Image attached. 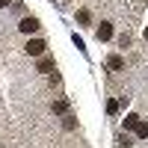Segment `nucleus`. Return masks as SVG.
Wrapping results in <instances>:
<instances>
[{
    "instance_id": "1",
    "label": "nucleus",
    "mask_w": 148,
    "mask_h": 148,
    "mask_svg": "<svg viewBox=\"0 0 148 148\" xmlns=\"http://www.w3.org/2000/svg\"><path fill=\"white\" fill-rule=\"evenodd\" d=\"M45 47H47V45H45L42 39H30V42H27V53H30V56H42Z\"/></svg>"
},
{
    "instance_id": "2",
    "label": "nucleus",
    "mask_w": 148,
    "mask_h": 148,
    "mask_svg": "<svg viewBox=\"0 0 148 148\" xmlns=\"http://www.w3.org/2000/svg\"><path fill=\"white\" fill-rule=\"evenodd\" d=\"M95 36H98V42H110V39H113V24L101 21V27L95 30Z\"/></svg>"
},
{
    "instance_id": "3",
    "label": "nucleus",
    "mask_w": 148,
    "mask_h": 148,
    "mask_svg": "<svg viewBox=\"0 0 148 148\" xmlns=\"http://www.w3.org/2000/svg\"><path fill=\"white\" fill-rule=\"evenodd\" d=\"M18 30L30 36V33H36V30H39V21H36V18H24V21L18 24Z\"/></svg>"
},
{
    "instance_id": "4",
    "label": "nucleus",
    "mask_w": 148,
    "mask_h": 148,
    "mask_svg": "<svg viewBox=\"0 0 148 148\" xmlns=\"http://www.w3.org/2000/svg\"><path fill=\"white\" fill-rule=\"evenodd\" d=\"M121 65H125V59H121L119 53H110V56H107V68H110V71H119Z\"/></svg>"
},
{
    "instance_id": "5",
    "label": "nucleus",
    "mask_w": 148,
    "mask_h": 148,
    "mask_svg": "<svg viewBox=\"0 0 148 148\" xmlns=\"http://www.w3.org/2000/svg\"><path fill=\"white\" fill-rule=\"evenodd\" d=\"M39 71H45V74L53 71V59H51V56H42V59H39Z\"/></svg>"
},
{
    "instance_id": "6",
    "label": "nucleus",
    "mask_w": 148,
    "mask_h": 148,
    "mask_svg": "<svg viewBox=\"0 0 148 148\" xmlns=\"http://www.w3.org/2000/svg\"><path fill=\"white\" fill-rule=\"evenodd\" d=\"M53 113L56 116H68V104L65 101H53Z\"/></svg>"
},
{
    "instance_id": "7",
    "label": "nucleus",
    "mask_w": 148,
    "mask_h": 148,
    "mask_svg": "<svg viewBox=\"0 0 148 148\" xmlns=\"http://www.w3.org/2000/svg\"><path fill=\"white\" fill-rule=\"evenodd\" d=\"M133 130H136V136H139V139H148V125H145L142 119H139V125L133 127Z\"/></svg>"
},
{
    "instance_id": "8",
    "label": "nucleus",
    "mask_w": 148,
    "mask_h": 148,
    "mask_svg": "<svg viewBox=\"0 0 148 148\" xmlns=\"http://www.w3.org/2000/svg\"><path fill=\"white\" fill-rule=\"evenodd\" d=\"M136 125H139V116H133V113H130V116H125V127H127V130H133Z\"/></svg>"
},
{
    "instance_id": "9",
    "label": "nucleus",
    "mask_w": 148,
    "mask_h": 148,
    "mask_svg": "<svg viewBox=\"0 0 148 148\" xmlns=\"http://www.w3.org/2000/svg\"><path fill=\"white\" fill-rule=\"evenodd\" d=\"M77 21H80V24H89V21H92L89 9H80V12H77Z\"/></svg>"
},
{
    "instance_id": "10",
    "label": "nucleus",
    "mask_w": 148,
    "mask_h": 148,
    "mask_svg": "<svg viewBox=\"0 0 148 148\" xmlns=\"http://www.w3.org/2000/svg\"><path fill=\"white\" fill-rule=\"evenodd\" d=\"M116 145H121V148H127V145H133V142H130V136H127V133H119V139H116Z\"/></svg>"
},
{
    "instance_id": "11",
    "label": "nucleus",
    "mask_w": 148,
    "mask_h": 148,
    "mask_svg": "<svg viewBox=\"0 0 148 148\" xmlns=\"http://www.w3.org/2000/svg\"><path fill=\"white\" fill-rule=\"evenodd\" d=\"M107 113L116 116V113H119V101H107Z\"/></svg>"
},
{
    "instance_id": "12",
    "label": "nucleus",
    "mask_w": 148,
    "mask_h": 148,
    "mask_svg": "<svg viewBox=\"0 0 148 148\" xmlns=\"http://www.w3.org/2000/svg\"><path fill=\"white\" fill-rule=\"evenodd\" d=\"M62 125H65L68 130H74V125H77V121H74V116H65V121H62Z\"/></svg>"
},
{
    "instance_id": "13",
    "label": "nucleus",
    "mask_w": 148,
    "mask_h": 148,
    "mask_svg": "<svg viewBox=\"0 0 148 148\" xmlns=\"http://www.w3.org/2000/svg\"><path fill=\"white\" fill-rule=\"evenodd\" d=\"M12 3V0H0V9H3V6H9Z\"/></svg>"
},
{
    "instance_id": "14",
    "label": "nucleus",
    "mask_w": 148,
    "mask_h": 148,
    "mask_svg": "<svg viewBox=\"0 0 148 148\" xmlns=\"http://www.w3.org/2000/svg\"><path fill=\"white\" fill-rule=\"evenodd\" d=\"M145 39H148V27H145Z\"/></svg>"
}]
</instances>
